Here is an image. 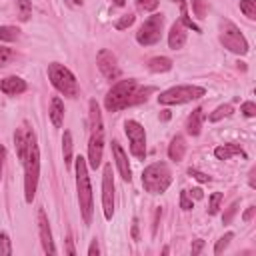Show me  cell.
<instances>
[{
  "mask_svg": "<svg viewBox=\"0 0 256 256\" xmlns=\"http://www.w3.org/2000/svg\"><path fill=\"white\" fill-rule=\"evenodd\" d=\"M88 114H90V140H88V166L90 168H98L102 162V154H104V124H102V114H100V106L96 100H90L88 104Z\"/></svg>",
  "mask_w": 256,
  "mask_h": 256,
  "instance_id": "obj_2",
  "label": "cell"
},
{
  "mask_svg": "<svg viewBox=\"0 0 256 256\" xmlns=\"http://www.w3.org/2000/svg\"><path fill=\"white\" fill-rule=\"evenodd\" d=\"M20 30L16 26H0V40L2 42H14L18 40Z\"/></svg>",
  "mask_w": 256,
  "mask_h": 256,
  "instance_id": "obj_26",
  "label": "cell"
},
{
  "mask_svg": "<svg viewBox=\"0 0 256 256\" xmlns=\"http://www.w3.org/2000/svg\"><path fill=\"white\" fill-rule=\"evenodd\" d=\"M242 156V158H246V152L238 146V144H222V146H218L216 150H214V156L218 158V160H228L230 156Z\"/></svg>",
  "mask_w": 256,
  "mask_h": 256,
  "instance_id": "obj_20",
  "label": "cell"
},
{
  "mask_svg": "<svg viewBox=\"0 0 256 256\" xmlns=\"http://www.w3.org/2000/svg\"><path fill=\"white\" fill-rule=\"evenodd\" d=\"M50 120H52L54 128H60L64 122V102L58 96H54L50 102Z\"/></svg>",
  "mask_w": 256,
  "mask_h": 256,
  "instance_id": "obj_21",
  "label": "cell"
},
{
  "mask_svg": "<svg viewBox=\"0 0 256 256\" xmlns=\"http://www.w3.org/2000/svg\"><path fill=\"white\" fill-rule=\"evenodd\" d=\"M236 212H238V202H232V204H230V208L226 210V214L222 216V222H224V224H230Z\"/></svg>",
  "mask_w": 256,
  "mask_h": 256,
  "instance_id": "obj_37",
  "label": "cell"
},
{
  "mask_svg": "<svg viewBox=\"0 0 256 256\" xmlns=\"http://www.w3.org/2000/svg\"><path fill=\"white\" fill-rule=\"evenodd\" d=\"M240 112H242L244 116L252 118V116H256V104H254V102H244V104L240 106Z\"/></svg>",
  "mask_w": 256,
  "mask_h": 256,
  "instance_id": "obj_35",
  "label": "cell"
},
{
  "mask_svg": "<svg viewBox=\"0 0 256 256\" xmlns=\"http://www.w3.org/2000/svg\"><path fill=\"white\" fill-rule=\"evenodd\" d=\"M38 234H40L42 250H44L46 254H56V246H54V240H52L50 222H48V216H46V212H44L42 208L38 210Z\"/></svg>",
  "mask_w": 256,
  "mask_h": 256,
  "instance_id": "obj_13",
  "label": "cell"
},
{
  "mask_svg": "<svg viewBox=\"0 0 256 256\" xmlns=\"http://www.w3.org/2000/svg\"><path fill=\"white\" fill-rule=\"evenodd\" d=\"M30 132H32V128H30L26 122H24L20 128H16V132H14V146H16V154H18L20 160H22L24 154H26V144H28Z\"/></svg>",
  "mask_w": 256,
  "mask_h": 256,
  "instance_id": "obj_17",
  "label": "cell"
},
{
  "mask_svg": "<svg viewBox=\"0 0 256 256\" xmlns=\"http://www.w3.org/2000/svg\"><path fill=\"white\" fill-rule=\"evenodd\" d=\"M222 192H214L212 196H210V200H208V214L210 216H214L218 210H220V202H222Z\"/></svg>",
  "mask_w": 256,
  "mask_h": 256,
  "instance_id": "obj_28",
  "label": "cell"
},
{
  "mask_svg": "<svg viewBox=\"0 0 256 256\" xmlns=\"http://www.w3.org/2000/svg\"><path fill=\"white\" fill-rule=\"evenodd\" d=\"M172 184V172L166 162H152L142 172V186L148 194H164Z\"/></svg>",
  "mask_w": 256,
  "mask_h": 256,
  "instance_id": "obj_5",
  "label": "cell"
},
{
  "mask_svg": "<svg viewBox=\"0 0 256 256\" xmlns=\"http://www.w3.org/2000/svg\"><path fill=\"white\" fill-rule=\"evenodd\" d=\"M220 42L224 48H228L234 54H240V56L248 54V42H246L244 34L230 20H222V24H220Z\"/></svg>",
  "mask_w": 256,
  "mask_h": 256,
  "instance_id": "obj_8",
  "label": "cell"
},
{
  "mask_svg": "<svg viewBox=\"0 0 256 256\" xmlns=\"http://www.w3.org/2000/svg\"><path fill=\"white\" fill-rule=\"evenodd\" d=\"M112 156H114V162L118 166V172H120L122 180L124 182H130L132 180V168L128 164V154L122 150V146H120L118 140H112Z\"/></svg>",
  "mask_w": 256,
  "mask_h": 256,
  "instance_id": "obj_14",
  "label": "cell"
},
{
  "mask_svg": "<svg viewBox=\"0 0 256 256\" xmlns=\"http://www.w3.org/2000/svg\"><path fill=\"white\" fill-rule=\"evenodd\" d=\"M180 208H182V210H190V208H192V198L188 196L186 190L180 192Z\"/></svg>",
  "mask_w": 256,
  "mask_h": 256,
  "instance_id": "obj_38",
  "label": "cell"
},
{
  "mask_svg": "<svg viewBox=\"0 0 256 256\" xmlns=\"http://www.w3.org/2000/svg\"><path fill=\"white\" fill-rule=\"evenodd\" d=\"M12 58H14V52L10 48H6V46H0V68L6 66Z\"/></svg>",
  "mask_w": 256,
  "mask_h": 256,
  "instance_id": "obj_34",
  "label": "cell"
},
{
  "mask_svg": "<svg viewBox=\"0 0 256 256\" xmlns=\"http://www.w3.org/2000/svg\"><path fill=\"white\" fill-rule=\"evenodd\" d=\"M72 148H74V142H72V134L66 130L64 136H62V154H64V164L70 166L72 164Z\"/></svg>",
  "mask_w": 256,
  "mask_h": 256,
  "instance_id": "obj_23",
  "label": "cell"
},
{
  "mask_svg": "<svg viewBox=\"0 0 256 256\" xmlns=\"http://www.w3.org/2000/svg\"><path fill=\"white\" fill-rule=\"evenodd\" d=\"M16 10H18V18L22 22L30 20V16H32V0H16Z\"/></svg>",
  "mask_w": 256,
  "mask_h": 256,
  "instance_id": "obj_25",
  "label": "cell"
},
{
  "mask_svg": "<svg viewBox=\"0 0 256 256\" xmlns=\"http://www.w3.org/2000/svg\"><path fill=\"white\" fill-rule=\"evenodd\" d=\"M136 6H138V10L152 12L158 8V0H136Z\"/></svg>",
  "mask_w": 256,
  "mask_h": 256,
  "instance_id": "obj_33",
  "label": "cell"
},
{
  "mask_svg": "<svg viewBox=\"0 0 256 256\" xmlns=\"http://www.w3.org/2000/svg\"><path fill=\"white\" fill-rule=\"evenodd\" d=\"M4 158H6V148L0 144V178H2V166H4Z\"/></svg>",
  "mask_w": 256,
  "mask_h": 256,
  "instance_id": "obj_44",
  "label": "cell"
},
{
  "mask_svg": "<svg viewBox=\"0 0 256 256\" xmlns=\"http://www.w3.org/2000/svg\"><path fill=\"white\" fill-rule=\"evenodd\" d=\"M138 90V82L134 78L118 80L104 96V106L108 112H118L128 106H134V94Z\"/></svg>",
  "mask_w": 256,
  "mask_h": 256,
  "instance_id": "obj_4",
  "label": "cell"
},
{
  "mask_svg": "<svg viewBox=\"0 0 256 256\" xmlns=\"http://www.w3.org/2000/svg\"><path fill=\"white\" fill-rule=\"evenodd\" d=\"M170 68H172V60L168 56H154V58L148 60V70L150 72L160 74V72H168Z\"/></svg>",
  "mask_w": 256,
  "mask_h": 256,
  "instance_id": "obj_22",
  "label": "cell"
},
{
  "mask_svg": "<svg viewBox=\"0 0 256 256\" xmlns=\"http://www.w3.org/2000/svg\"><path fill=\"white\" fill-rule=\"evenodd\" d=\"M240 10L246 18H250V20L256 18V2L254 0H240Z\"/></svg>",
  "mask_w": 256,
  "mask_h": 256,
  "instance_id": "obj_27",
  "label": "cell"
},
{
  "mask_svg": "<svg viewBox=\"0 0 256 256\" xmlns=\"http://www.w3.org/2000/svg\"><path fill=\"white\" fill-rule=\"evenodd\" d=\"M188 174H190L192 178H196L198 182H212V176H208V174H204V172H200V170H196V168H190Z\"/></svg>",
  "mask_w": 256,
  "mask_h": 256,
  "instance_id": "obj_36",
  "label": "cell"
},
{
  "mask_svg": "<svg viewBox=\"0 0 256 256\" xmlns=\"http://www.w3.org/2000/svg\"><path fill=\"white\" fill-rule=\"evenodd\" d=\"M206 94V90L202 86L196 84H182V86H172L164 92H160L158 102L164 106H172V104H186L192 100H198Z\"/></svg>",
  "mask_w": 256,
  "mask_h": 256,
  "instance_id": "obj_7",
  "label": "cell"
},
{
  "mask_svg": "<svg viewBox=\"0 0 256 256\" xmlns=\"http://www.w3.org/2000/svg\"><path fill=\"white\" fill-rule=\"evenodd\" d=\"M72 2H74V4H82V0H72Z\"/></svg>",
  "mask_w": 256,
  "mask_h": 256,
  "instance_id": "obj_48",
  "label": "cell"
},
{
  "mask_svg": "<svg viewBox=\"0 0 256 256\" xmlns=\"http://www.w3.org/2000/svg\"><path fill=\"white\" fill-rule=\"evenodd\" d=\"M132 238H134V240L140 238V234H138V218L132 220Z\"/></svg>",
  "mask_w": 256,
  "mask_h": 256,
  "instance_id": "obj_43",
  "label": "cell"
},
{
  "mask_svg": "<svg viewBox=\"0 0 256 256\" xmlns=\"http://www.w3.org/2000/svg\"><path fill=\"white\" fill-rule=\"evenodd\" d=\"M124 132L130 140V152L134 158L142 160L146 156V132L144 126L136 120H126L124 122Z\"/></svg>",
  "mask_w": 256,
  "mask_h": 256,
  "instance_id": "obj_10",
  "label": "cell"
},
{
  "mask_svg": "<svg viewBox=\"0 0 256 256\" xmlns=\"http://www.w3.org/2000/svg\"><path fill=\"white\" fill-rule=\"evenodd\" d=\"M112 2H114L116 6H124V4H126V0H112Z\"/></svg>",
  "mask_w": 256,
  "mask_h": 256,
  "instance_id": "obj_47",
  "label": "cell"
},
{
  "mask_svg": "<svg viewBox=\"0 0 256 256\" xmlns=\"http://www.w3.org/2000/svg\"><path fill=\"white\" fill-rule=\"evenodd\" d=\"M254 214H256V208H254V206H250V208H248V210L242 214V220H244V222H250Z\"/></svg>",
  "mask_w": 256,
  "mask_h": 256,
  "instance_id": "obj_42",
  "label": "cell"
},
{
  "mask_svg": "<svg viewBox=\"0 0 256 256\" xmlns=\"http://www.w3.org/2000/svg\"><path fill=\"white\" fill-rule=\"evenodd\" d=\"M102 208H104V218L112 220L114 216V178H112V166H104L102 174Z\"/></svg>",
  "mask_w": 256,
  "mask_h": 256,
  "instance_id": "obj_11",
  "label": "cell"
},
{
  "mask_svg": "<svg viewBox=\"0 0 256 256\" xmlns=\"http://www.w3.org/2000/svg\"><path fill=\"white\" fill-rule=\"evenodd\" d=\"M162 28H164V14H150L142 26L136 32V42L140 46H152L160 42L162 38Z\"/></svg>",
  "mask_w": 256,
  "mask_h": 256,
  "instance_id": "obj_9",
  "label": "cell"
},
{
  "mask_svg": "<svg viewBox=\"0 0 256 256\" xmlns=\"http://www.w3.org/2000/svg\"><path fill=\"white\" fill-rule=\"evenodd\" d=\"M186 192H188V196L194 198V200H202V198H204L202 188H192V190H186Z\"/></svg>",
  "mask_w": 256,
  "mask_h": 256,
  "instance_id": "obj_39",
  "label": "cell"
},
{
  "mask_svg": "<svg viewBox=\"0 0 256 256\" xmlns=\"http://www.w3.org/2000/svg\"><path fill=\"white\" fill-rule=\"evenodd\" d=\"M48 78H50L52 86H54L60 94H64V96H68V98H76V96H78V82H76V76H74L64 64H60V62L48 64Z\"/></svg>",
  "mask_w": 256,
  "mask_h": 256,
  "instance_id": "obj_6",
  "label": "cell"
},
{
  "mask_svg": "<svg viewBox=\"0 0 256 256\" xmlns=\"http://www.w3.org/2000/svg\"><path fill=\"white\" fill-rule=\"evenodd\" d=\"M202 122H204V110L202 108H194L186 120V130L190 136H198L202 132Z\"/></svg>",
  "mask_w": 256,
  "mask_h": 256,
  "instance_id": "obj_18",
  "label": "cell"
},
{
  "mask_svg": "<svg viewBox=\"0 0 256 256\" xmlns=\"http://www.w3.org/2000/svg\"><path fill=\"white\" fill-rule=\"evenodd\" d=\"M202 248H204V240H194V244H192V256H198L202 252Z\"/></svg>",
  "mask_w": 256,
  "mask_h": 256,
  "instance_id": "obj_40",
  "label": "cell"
},
{
  "mask_svg": "<svg viewBox=\"0 0 256 256\" xmlns=\"http://www.w3.org/2000/svg\"><path fill=\"white\" fill-rule=\"evenodd\" d=\"M190 4H192V12H194V16H196L198 20H202V18L206 16V10H208L206 0H192Z\"/></svg>",
  "mask_w": 256,
  "mask_h": 256,
  "instance_id": "obj_30",
  "label": "cell"
},
{
  "mask_svg": "<svg viewBox=\"0 0 256 256\" xmlns=\"http://www.w3.org/2000/svg\"><path fill=\"white\" fill-rule=\"evenodd\" d=\"M26 80H22L20 76H6L0 80V92H4L6 96H18L26 92Z\"/></svg>",
  "mask_w": 256,
  "mask_h": 256,
  "instance_id": "obj_15",
  "label": "cell"
},
{
  "mask_svg": "<svg viewBox=\"0 0 256 256\" xmlns=\"http://www.w3.org/2000/svg\"><path fill=\"white\" fill-rule=\"evenodd\" d=\"M22 164H24V200L32 204L36 196V188H38V178H40V148H38L34 130L28 136L26 154L22 158Z\"/></svg>",
  "mask_w": 256,
  "mask_h": 256,
  "instance_id": "obj_1",
  "label": "cell"
},
{
  "mask_svg": "<svg viewBox=\"0 0 256 256\" xmlns=\"http://www.w3.org/2000/svg\"><path fill=\"white\" fill-rule=\"evenodd\" d=\"M100 254V248H98V242L92 240L90 242V248H88V256H98Z\"/></svg>",
  "mask_w": 256,
  "mask_h": 256,
  "instance_id": "obj_41",
  "label": "cell"
},
{
  "mask_svg": "<svg viewBox=\"0 0 256 256\" xmlns=\"http://www.w3.org/2000/svg\"><path fill=\"white\" fill-rule=\"evenodd\" d=\"M134 20H136L134 14H124V16H120V18L114 22V28H116V30H126V28H130V26L134 24Z\"/></svg>",
  "mask_w": 256,
  "mask_h": 256,
  "instance_id": "obj_29",
  "label": "cell"
},
{
  "mask_svg": "<svg viewBox=\"0 0 256 256\" xmlns=\"http://www.w3.org/2000/svg\"><path fill=\"white\" fill-rule=\"evenodd\" d=\"M184 44H186V26L180 20H176L168 32V46L172 50H180Z\"/></svg>",
  "mask_w": 256,
  "mask_h": 256,
  "instance_id": "obj_16",
  "label": "cell"
},
{
  "mask_svg": "<svg viewBox=\"0 0 256 256\" xmlns=\"http://www.w3.org/2000/svg\"><path fill=\"white\" fill-rule=\"evenodd\" d=\"M184 154H186V140H184L182 134H176V136L172 138L170 146H168V156H170V160H174V162H182Z\"/></svg>",
  "mask_w": 256,
  "mask_h": 256,
  "instance_id": "obj_19",
  "label": "cell"
},
{
  "mask_svg": "<svg viewBox=\"0 0 256 256\" xmlns=\"http://www.w3.org/2000/svg\"><path fill=\"white\" fill-rule=\"evenodd\" d=\"M232 112H234L232 104H220V106H218V108L208 116V120H210V122H218V120H222V118L232 116Z\"/></svg>",
  "mask_w": 256,
  "mask_h": 256,
  "instance_id": "obj_24",
  "label": "cell"
},
{
  "mask_svg": "<svg viewBox=\"0 0 256 256\" xmlns=\"http://www.w3.org/2000/svg\"><path fill=\"white\" fill-rule=\"evenodd\" d=\"M76 192H78V204H80V214L86 226L92 222L94 214V204H92V186H90V176H88V162L84 156L76 158Z\"/></svg>",
  "mask_w": 256,
  "mask_h": 256,
  "instance_id": "obj_3",
  "label": "cell"
},
{
  "mask_svg": "<svg viewBox=\"0 0 256 256\" xmlns=\"http://www.w3.org/2000/svg\"><path fill=\"white\" fill-rule=\"evenodd\" d=\"M66 252H68L70 256H74V254H76V250H74V244H72V238H68V240H66Z\"/></svg>",
  "mask_w": 256,
  "mask_h": 256,
  "instance_id": "obj_45",
  "label": "cell"
},
{
  "mask_svg": "<svg viewBox=\"0 0 256 256\" xmlns=\"http://www.w3.org/2000/svg\"><path fill=\"white\" fill-rule=\"evenodd\" d=\"M96 64H98V70L102 72V76L106 80H116L118 74H120V68H118V62H116V56L110 52V50H100L98 56H96Z\"/></svg>",
  "mask_w": 256,
  "mask_h": 256,
  "instance_id": "obj_12",
  "label": "cell"
},
{
  "mask_svg": "<svg viewBox=\"0 0 256 256\" xmlns=\"http://www.w3.org/2000/svg\"><path fill=\"white\" fill-rule=\"evenodd\" d=\"M160 118H162V120H170V110H162Z\"/></svg>",
  "mask_w": 256,
  "mask_h": 256,
  "instance_id": "obj_46",
  "label": "cell"
},
{
  "mask_svg": "<svg viewBox=\"0 0 256 256\" xmlns=\"http://www.w3.org/2000/svg\"><path fill=\"white\" fill-rule=\"evenodd\" d=\"M232 238H234V232H226V234L216 242V246H214V254H222V252L228 248V244H230Z\"/></svg>",
  "mask_w": 256,
  "mask_h": 256,
  "instance_id": "obj_31",
  "label": "cell"
},
{
  "mask_svg": "<svg viewBox=\"0 0 256 256\" xmlns=\"http://www.w3.org/2000/svg\"><path fill=\"white\" fill-rule=\"evenodd\" d=\"M0 254L2 256H10L12 254V244L6 232H0Z\"/></svg>",
  "mask_w": 256,
  "mask_h": 256,
  "instance_id": "obj_32",
  "label": "cell"
}]
</instances>
